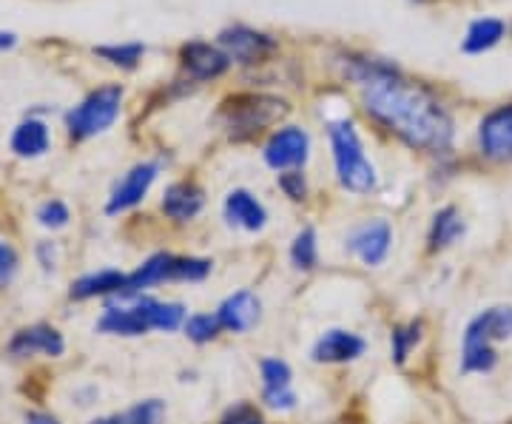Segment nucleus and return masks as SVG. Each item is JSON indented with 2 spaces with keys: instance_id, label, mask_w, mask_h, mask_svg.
Listing matches in <instances>:
<instances>
[{
  "instance_id": "f257e3e1",
  "label": "nucleus",
  "mask_w": 512,
  "mask_h": 424,
  "mask_svg": "<svg viewBox=\"0 0 512 424\" xmlns=\"http://www.w3.org/2000/svg\"><path fill=\"white\" fill-rule=\"evenodd\" d=\"M353 77L362 83L367 114L402 143L433 154L450 148L453 117L430 89L404 80L393 66L379 60H356Z\"/></svg>"
},
{
  "instance_id": "a211bd4d",
  "label": "nucleus",
  "mask_w": 512,
  "mask_h": 424,
  "mask_svg": "<svg viewBox=\"0 0 512 424\" xmlns=\"http://www.w3.org/2000/svg\"><path fill=\"white\" fill-rule=\"evenodd\" d=\"M225 220L231 222V225H237L242 231H262L265 228V222H268V211H265V205L256 200L251 191H245V188H234L228 197H225Z\"/></svg>"
},
{
  "instance_id": "4468645a",
  "label": "nucleus",
  "mask_w": 512,
  "mask_h": 424,
  "mask_svg": "<svg viewBox=\"0 0 512 424\" xmlns=\"http://www.w3.org/2000/svg\"><path fill=\"white\" fill-rule=\"evenodd\" d=\"M365 351L367 342L359 333L333 328V331H325L316 339L311 359L319 365H345V362H356Z\"/></svg>"
},
{
  "instance_id": "f8f14e48",
  "label": "nucleus",
  "mask_w": 512,
  "mask_h": 424,
  "mask_svg": "<svg viewBox=\"0 0 512 424\" xmlns=\"http://www.w3.org/2000/svg\"><path fill=\"white\" fill-rule=\"evenodd\" d=\"M259 373H262V402L274 410H293L299 396L293 393V370L285 359H262L259 362Z\"/></svg>"
},
{
  "instance_id": "0eeeda50",
  "label": "nucleus",
  "mask_w": 512,
  "mask_h": 424,
  "mask_svg": "<svg viewBox=\"0 0 512 424\" xmlns=\"http://www.w3.org/2000/svg\"><path fill=\"white\" fill-rule=\"evenodd\" d=\"M285 111H288L285 100H276V97H237L225 103L222 117L234 137H251L256 131L276 123Z\"/></svg>"
},
{
  "instance_id": "7c9ffc66",
  "label": "nucleus",
  "mask_w": 512,
  "mask_h": 424,
  "mask_svg": "<svg viewBox=\"0 0 512 424\" xmlns=\"http://www.w3.org/2000/svg\"><path fill=\"white\" fill-rule=\"evenodd\" d=\"M220 424H265V416L259 413V407L242 402V405L231 407L220 419Z\"/></svg>"
},
{
  "instance_id": "412c9836",
  "label": "nucleus",
  "mask_w": 512,
  "mask_h": 424,
  "mask_svg": "<svg viewBox=\"0 0 512 424\" xmlns=\"http://www.w3.org/2000/svg\"><path fill=\"white\" fill-rule=\"evenodd\" d=\"M49 143H52V137H49V129H46V123L43 120H23L15 134H12V151L23 157V160H32V157H43L46 151H49Z\"/></svg>"
},
{
  "instance_id": "f03ea898",
  "label": "nucleus",
  "mask_w": 512,
  "mask_h": 424,
  "mask_svg": "<svg viewBox=\"0 0 512 424\" xmlns=\"http://www.w3.org/2000/svg\"><path fill=\"white\" fill-rule=\"evenodd\" d=\"M185 305L180 302H160L154 296H128L109 305L97 319V331L109 336H143L148 331L174 333L185 325Z\"/></svg>"
},
{
  "instance_id": "2eb2a0df",
  "label": "nucleus",
  "mask_w": 512,
  "mask_h": 424,
  "mask_svg": "<svg viewBox=\"0 0 512 424\" xmlns=\"http://www.w3.org/2000/svg\"><path fill=\"white\" fill-rule=\"evenodd\" d=\"M66 351V342H63V333L52 328V325H32V328H23L12 336L9 342V353L15 359H29V356H63Z\"/></svg>"
},
{
  "instance_id": "6ab92c4d",
  "label": "nucleus",
  "mask_w": 512,
  "mask_h": 424,
  "mask_svg": "<svg viewBox=\"0 0 512 424\" xmlns=\"http://www.w3.org/2000/svg\"><path fill=\"white\" fill-rule=\"evenodd\" d=\"M205 205V194L197 183H174L165 188L163 211L168 220L188 222L194 220Z\"/></svg>"
},
{
  "instance_id": "473e14b6",
  "label": "nucleus",
  "mask_w": 512,
  "mask_h": 424,
  "mask_svg": "<svg viewBox=\"0 0 512 424\" xmlns=\"http://www.w3.org/2000/svg\"><path fill=\"white\" fill-rule=\"evenodd\" d=\"M26 424H60L55 419V416H49V413H32L29 419H26Z\"/></svg>"
},
{
  "instance_id": "5701e85b",
  "label": "nucleus",
  "mask_w": 512,
  "mask_h": 424,
  "mask_svg": "<svg viewBox=\"0 0 512 424\" xmlns=\"http://www.w3.org/2000/svg\"><path fill=\"white\" fill-rule=\"evenodd\" d=\"M507 32L504 20L498 18H481L470 23L467 35H464V43H461V52L467 55H481V52H490L493 46L501 43V37Z\"/></svg>"
},
{
  "instance_id": "7ed1b4c3",
  "label": "nucleus",
  "mask_w": 512,
  "mask_h": 424,
  "mask_svg": "<svg viewBox=\"0 0 512 424\" xmlns=\"http://www.w3.org/2000/svg\"><path fill=\"white\" fill-rule=\"evenodd\" d=\"M512 336V308L495 305L487 308L467 325L461 339V373H490L498 362L495 342Z\"/></svg>"
},
{
  "instance_id": "bb28decb",
  "label": "nucleus",
  "mask_w": 512,
  "mask_h": 424,
  "mask_svg": "<svg viewBox=\"0 0 512 424\" xmlns=\"http://www.w3.org/2000/svg\"><path fill=\"white\" fill-rule=\"evenodd\" d=\"M185 336L191 339V342H197V345H205V342H211V339H217L220 336V319L217 314H191L185 319L183 325Z\"/></svg>"
},
{
  "instance_id": "72a5a7b5",
  "label": "nucleus",
  "mask_w": 512,
  "mask_h": 424,
  "mask_svg": "<svg viewBox=\"0 0 512 424\" xmlns=\"http://www.w3.org/2000/svg\"><path fill=\"white\" fill-rule=\"evenodd\" d=\"M15 40H18V37L12 35V32H0V52L12 49V46H15Z\"/></svg>"
},
{
  "instance_id": "423d86ee",
  "label": "nucleus",
  "mask_w": 512,
  "mask_h": 424,
  "mask_svg": "<svg viewBox=\"0 0 512 424\" xmlns=\"http://www.w3.org/2000/svg\"><path fill=\"white\" fill-rule=\"evenodd\" d=\"M123 103V89L120 86H103L92 92L80 106H74L66 114V129L74 140H89L114 126Z\"/></svg>"
},
{
  "instance_id": "c756f323",
  "label": "nucleus",
  "mask_w": 512,
  "mask_h": 424,
  "mask_svg": "<svg viewBox=\"0 0 512 424\" xmlns=\"http://www.w3.org/2000/svg\"><path fill=\"white\" fill-rule=\"evenodd\" d=\"M279 188L285 191V197H291L293 203H302L308 197V183H305L302 171H282L279 174Z\"/></svg>"
},
{
  "instance_id": "dca6fc26",
  "label": "nucleus",
  "mask_w": 512,
  "mask_h": 424,
  "mask_svg": "<svg viewBox=\"0 0 512 424\" xmlns=\"http://www.w3.org/2000/svg\"><path fill=\"white\" fill-rule=\"evenodd\" d=\"M217 319H220L222 331H251L256 322L262 319V302H259V296L254 291L242 288V291L231 294L228 299H222V305L217 308Z\"/></svg>"
},
{
  "instance_id": "1a4fd4ad",
  "label": "nucleus",
  "mask_w": 512,
  "mask_h": 424,
  "mask_svg": "<svg viewBox=\"0 0 512 424\" xmlns=\"http://www.w3.org/2000/svg\"><path fill=\"white\" fill-rule=\"evenodd\" d=\"M478 148L487 160H512V103L493 109L478 126Z\"/></svg>"
},
{
  "instance_id": "20e7f679",
  "label": "nucleus",
  "mask_w": 512,
  "mask_h": 424,
  "mask_svg": "<svg viewBox=\"0 0 512 424\" xmlns=\"http://www.w3.org/2000/svg\"><path fill=\"white\" fill-rule=\"evenodd\" d=\"M211 274V259L202 257H174V254H154L148 257L134 274H128L126 288L114 299L146 294L148 288L163 282H202Z\"/></svg>"
},
{
  "instance_id": "c85d7f7f",
  "label": "nucleus",
  "mask_w": 512,
  "mask_h": 424,
  "mask_svg": "<svg viewBox=\"0 0 512 424\" xmlns=\"http://www.w3.org/2000/svg\"><path fill=\"white\" fill-rule=\"evenodd\" d=\"M37 222L43 225V228H63L66 222H69V208L60 203V200H49V203H43L37 208Z\"/></svg>"
},
{
  "instance_id": "9b49d317",
  "label": "nucleus",
  "mask_w": 512,
  "mask_h": 424,
  "mask_svg": "<svg viewBox=\"0 0 512 424\" xmlns=\"http://www.w3.org/2000/svg\"><path fill=\"white\" fill-rule=\"evenodd\" d=\"M220 49L242 66H254L274 52L276 43L268 35L254 32L248 26H234V29H225L220 35Z\"/></svg>"
},
{
  "instance_id": "b1692460",
  "label": "nucleus",
  "mask_w": 512,
  "mask_h": 424,
  "mask_svg": "<svg viewBox=\"0 0 512 424\" xmlns=\"http://www.w3.org/2000/svg\"><path fill=\"white\" fill-rule=\"evenodd\" d=\"M165 402L160 399H146L137 405L126 407L123 413H111V416H100L89 424H163Z\"/></svg>"
},
{
  "instance_id": "aec40b11",
  "label": "nucleus",
  "mask_w": 512,
  "mask_h": 424,
  "mask_svg": "<svg viewBox=\"0 0 512 424\" xmlns=\"http://www.w3.org/2000/svg\"><path fill=\"white\" fill-rule=\"evenodd\" d=\"M128 274L123 271H97V274H86V277L74 279L72 282V296L74 302H86V299H97V296H117L126 288Z\"/></svg>"
},
{
  "instance_id": "cd10ccee",
  "label": "nucleus",
  "mask_w": 512,
  "mask_h": 424,
  "mask_svg": "<svg viewBox=\"0 0 512 424\" xmlns=\"http://www.w3.org/2000/svg\"><path fill=\"white\" fill-rule=\"evenodd\" d=\"M143 46L140 43H123V46H97L94 55L106 57L111 66H120V69H134L143 57Z\"/></svg>"
},
{
  "instance_id": "4be33fe9",
  "label": "nucleus",
  "mask_w": 512,
  "mask_h": 424,
  "mask_svg": "<svg viewBox=\"0 0 512 424\" xmlns=\"http://www.w3.org/2000/svg\"><path fill=\"white\" fill-rule=\"evenodd\" d=\"M464 231H467V222L458 214L456 205L441 208V211H436L433 225H430V237H427V240H430V251H444V248H450L453 242H458L464 237Z\"/></svg>"
},
{
  "instance_id": "393cba45",
  "label": "nucleus",
  "mask_w": 512,
  "mask_h": 424,
  "mask_svg": "<svg viewBox=\"0 0 512 424\" xmlns=\"http://www.w3.org/2000/svg\"><path fill=\"white\" fill-rule=\"evenodd\" d=\"M421 331H424L421 319H413L407 325H396L393 328V333H390V356H393L396 365H404L410 359V353L419 348L421 336H424Z\"/></svg>"
},
{
  "instance_id": "9d476101",
  "label": "nucleus",
  "mask_w": 512,
  "mask_h": 424,
  "mask_svg": "<svg viewBox=\"0 0 512 424\" xmlns=\"http://www.w3.org/2000/svg\"><path fill=\"white\" fill-rule=\"evenodd\" d=\"M311 154V137L308 131L296 129V126H285L279 129L268 140L265 146V163L276 171H296L299 166L308 163Z\"/></svg>"
},
{
  "instance_id": "ddd939ff",
  "label": "nucleus",
  "mask_w": 512,
  "mask_h": 424,
  "mask_svg": "<svg viewBox=\"0 0 512 424\" xmlns=\"http://www.w3.org/2000/svg\"><path fill=\"white\" fill-rule=\"evenodd\" d=\"M157 163H140V166H134L128 171L126 177L120 180V183L114 185V191H111L109 205H106V214L114 217V214H123L128 208H134V205H140L146 200L148 188L154 185L157 180Z\"/></svg>"
},
{
  "instance_id": "39448f33",
  "label": "nucleus",
  "mask_w": 512,
  "mask_h": 424,
  "mask_svg": "<svg viewBox=\"0 0 512 424\" xmlns=\"http://www.w3.org/2000/svg\"><path fill=\"white\" fill-rule=\"evenodd\" d=\"M330 148H333V166L339 174V183L345 185L353 194H367L373 191L379 177L376 168L367 160L365 146L359 140V134L353 129V123L342 120L330 126Z\"/></svg>"
},
{
  "instance_id": "a878e982",
  "label": "nucleus",
  "mask_w": 512,
  "mask_h": 424,
  "mask_svg": "<svg viewBox=\"0 0 512 424\" xmlns=\"http://www.w3.org/2000/svg\"><path fill=\"white\" fill-rule=\"evenodd\" d=\"M291 259L299 271H313V268H316V262H319V245H316V231H313L311 225L302 228V231L293 237Z\"/></svg>"
},
{
  "instance_id": "f3484780",
  "label": "nucleus",
  "mask_w": 512,
  "mask_h": 424,
  "mask_svg": "<svg viewBox=\"0 0 512 424\" xmlns=\"http://www.w3.org/2000/svg\"><path fill=\"white\" fill-rule=\"evenodd\" d=\"M183 66L194 80H214L231 66V57L225 55L220 46L194 40V43L183 46Z\"/></svg>"
},
{
  "instance_id": "2f4dec72",
  "label": "nucleus",
  "mask_w": 512,
  "mask_h": 424,
  "mask_svg": "<svg viewBox=\"0 0 512 424\" xmlns=\"http://www.w3.org/2000/svg\"><path fill=\"white\" fill-rule=\"evenodd\" d=\"M15 271H18V254H15V248L6 245V242H0V282H9V279L15 277Z\"/></svg>"
},
{
  "instance_id": "6e6552de",
  "label": "nucleus",
  "mask_w": 512,
  "mask_h": 424,
  "mask_svg": "<svg viewBox=\"0 0 512 424\" xmlns=\"http://www.w3.org/2000/svg\"><path fill=\"white\" fill-rule=\"evenodd\" d=\"M393 245V228L387 220H367L356 225L348 234V248L353 257H359L367 268H379Z\"/></svg>"
}]
</instances>
